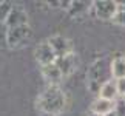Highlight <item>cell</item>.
<instances>
[{
  "label": "cell",
  "instance_id": "cell-13",
  "mask_svg": "<svg viewBox=\"0 0 125 116\" xmlns=\"http://www.w3.org/2000/svg\"><path fill=\"white\" fill-rule=\"evenodd\" d=\"M90 5L91 3H88V2H71L70 8H68L70 16H77V14L86 11V9L90 8Z\"/></svg>",
  "mask_w": 125,
  "mask_h": 116
},
{
  "label": "cell",
  "instance_id": "cell-17",
  "mask_svg": "<svg viewBox=\"0 0 125 116\" xmlns=\"http://www.w3.org/2000/svg\"><path fill=\"white\" fill-rule=\"evenodd\" d=\"M0 45L2 46L8 45V26H6V23H0Z\"/></svg>",
  "mask_w": 125,
  "mask_h": 116
},
{
  "label": "cell",
  "instance_id": "cell-20",
  "mask_svg": "<svg viewBox=\"0 0 125 116\" xmlns=\"http://www.w3.org/2000/svg\"><path fill=\"white\" fill-rule=\"evenodd\" d=\"M88 116H100V115H96V113H91V115H88Z\"/></svg>",
  "mask_w": 125,
  "mask_h": 116
},
{
  "label": "cell",
  "instance_id": "cell-12",
  "mask_svg": "<svg viewBox=\"0 0 125 116\" xmlns=\"http://www.w3.org/2000/svg\"><path fill=\"white\" fill-rule=\"evenodd\" d=\"M111 73L114 79H122L125 77V57H116L111 62Z\"/></svg>",
  "mask_w": 125,
  "mask_h": 116
},
{
  "label": "cell",
  "instance_id": "cell-11",
  "mask_svg": "<svg viewBox=\"0 0 125 116\" xmlns=\"http://www.w3.org/2000/svg\"><path fill=\"white\" fill-rule=\"evenodd\" d=\"M91 110H93V113H96V115L105 116V115L114 112V102H113V101H107V99L97 98V99L93 102V107H91Z\"/></svg>",
  "mask_w": 125,
  "mask_h": 116
},
{
  "label": "cell",
  "instance_id": "cell-15",
  "mask_svg": "<svg viewBox=\"0 0 125 116\" xmlns=\"http://www.w3.org/2000/svg\"><path fill=\"white\" fill-rule=\"evenodd\" d=\"M113 20L116 23H119V25L125 26V3H117V11L114 14Z\"/></svg>",
  "mask_w": 125,
  "mask_h": 116
},
{
  "label": "cell",
  "instance_id": "cell-14",
  "mask_svg": "<svg viewBox=\"0 0 125 116\" xmlns=\"http://www.w3.org/2000/svg\"><path fill=\"white\" fill-rule=\"evenodd\" d=\"M12 8L14 6L9 2H2V3H0V23H6L8 16L11 14Z\"/></svg>",
  "mask_w": 125,
  "mask_h": 116
},
{
  "label": "cell",
  "instance_id": "cell-6",
  "mask_svg": "<svg viewBox=\"0 0 125 116\" xmlns=\"http://www.w3.org/2000/svg\"><path fill=\"white\" fill-rule=\"evenodd\" d=\"M48 43L51 45V48H52V51H54V54H56L57 59H59V57H63V56H66V54H70V53H71L70 42L66 40L65 37H62V36L51 37L50 40H48Z\"/></svg>",
  "mask_w": 125,
  "mask_h": 116
},
{
  "label": "cell",
  "instance_id": "cell-10",
  "mask_svg": "<svg viewBox=\"0 0 125 116\" xmlns=\"http://www.w3.org/2000/svg\"><path fill=\"white\" fill-rule=\"evenodd\" d=\"M42 74H43V77H45L51 85H57L60 82V79L63 77L62 73H60V70H59V67L56 65V62H54V64L42 67Z\"/></svg>",
  "mask_w": 125,
  "mask_h": 116
},
{
  "label": "cell",
  "instance_id": "cell-21",
  "mask_svg": "<svg viewBox=\"0 0 125 116\" xmlns=\"http://www.w3.org/2000/svg\"><path fill=\"white\" fill-rule=\"evenodd\" d=\"M0 3H2V2H0Z\"/></svg>",
  "mask_w": 125,
  "mask_h": 116
},
{
  "label": "cell",
  "instance_id": "cell-4",
  "mask_svg": "<svg viewBox=\"0 0 125 116\" xmlns=\"http://www.w3.org/2000/svg\"><path fill=\"white\" fill-rule=\"evenodd\" d=\"M30 37H31V30L28 25L9 28L8 30V45L9 46H19L23 42H26V39H30Z\"/></svg>",
  "mask_w": 125,
  "mask_h": 116
},
{
  "label": "cell",
  "instance_id": "cell-8",
  "mask_svg": "<svg viewBox=\"0 0 125 116\" xmlns=\"http://www.w3.org/2000/svg\"><path fill=\"white\" fill-rule=\"evenodd\" d=\"M23 25H28V16H26V12L23 11L22 8L14 6L12 11H11V14L8 16V20H6L8 30H9V28L23 26Z\"/></svg>",
  "mask_w": 125,
  "mask_h": 116
},
{
  "label": "cell",
  "instance_id": "cell-1",
  "mask_svg": "<svg viewBox=\"0 0 125 116\" xmlns=\"http://www.w3.org/2000/svg\"><path fill=\"white\" fill-rule=\"evenodd\" d=\"M39 108L48 115H59L65 108V94L57 85H50L39 98Z\"/></svg>",
  "mask_w": 125,
  "mask_h": 116
},
{
  "label": "cell",
  "instance_id": "cell-19",
  "mask_svg": "<svg viewBox=\"0 0 125 116\" xmlns=\"http://www.w3.org/2000/svg\"><path fill=\"white\" fill-rule=\"evenodd\" d=\"M105 116H116V113H114V112H111V113H108V115H105Z\"/></svg>",
  "mask_w": 125,
  "mask_h": 116
},
{
  "label": "cell",
  "instance_id": "cell-3",
  "mask_svg": "<svg viewBox=\"0 0 125 116\" xmlns=\"http://www.w3.org/2000/svg\"><path fill=\"white\" fill-rule=\"evenodd\" d=\"M93 9L97 19H102V20L111 19L113 20L114 14L117 11V3L111 2V0H97V2L93 3Z\"/></svg>",
  "mask_w": 125,
  "mask_h": 116
},
{
  "label": "cell",
  "instance_id": "cell-2",
  "mask_svg": "<svg viewBox=\"0 0 125 116\" xmlns=\"http://www.w3.org/2000/svg\"><path fill=\"white\" fill-rule=\"evenodd\" d=\"M86 79H88V88L91 91H94V93H99V90L102 88L104 84L114 79L113 73H111V62H108L105 59L96 60L90 67Z\"/></svg>",
  "mask_w": 125,
  "mask_h": 116
},
{
  "label": "cell",
  "instance_id": "cell-7",
  "mask_svg": "<svg viewBox=\"0 0 125 116\" xmlns=\"http://www.w3.org/2000/svg\"><path fill=\"white\" fill-rule=\"evenodd\" d=\"M56 65L59 67L62 76H70L76 68H77V57H76V54L70 53V54H66L63 57L56 59Z\"/></svg>",
  "mask_w": 125,
  "mask_h": 116
},
{
  "label": "cell",
  "instance_id": "cell-16",
  "mask_svg": "<svg viewBox=\"0 0 125 116\" xmlns=\"http://www.w3.org/2000/svg\"><path fill=\"white\" fill-rule=\"evenodd\" d=\"M114 113L116 116H125V99L121 98L114 102Z\"/></svg>",
  "mask_w": 125,
  "mask_h": 116
},
{
  "label": "cell",
  "instance_id": "cell-18",
  "mask_svg": "<svg viewBox=\"0 0 125 116\" xmlns=\"http://www.w3.org/2000/svg\"><path fill=\"white\" fill-rule=\"evenodd\" d=\"M117 90H119V96L125 98V77L117 79Z\"/></svg>",
  "mask_w": 125,
  "mask_h": 116
},
{
  "label": "cell",
  "instance_id": "cell-9",
  "mask_svg": "<svg viewBox=\"0 0 125 116\" xmlns=\"http://www.w3.org/2000/svg\"><path fill=\"white\" fill-rule=\"evenodd\" d=\"M117 96H119V90H117V81L116 79L108 81L107 84H104L102 88L99 90V98H102V99L116 102V101H117Z\"/></svg>",
  "mask_w": 125,
  "mask_h": 116
},
{
  "label": "cell",
  "instance_id": "cell-5",
  "mask_svg": "<svg viewBox=\"0 0 125 116\" xmlns=\"http://www.w3.org/2000/svg\"><path fill=\"white\" fill-rule=\"evenodd\" d=\"M36 59L40 62V64L45 67V65H50V64H54L56 62V54L52 51L51 45L48 42H43L42 45H39L36 48Z\"/></svg>",
  "mask_w": 125,
  "mask_h": 116
},
{
  "label": "cell",
  "instance_id": "cell-22",
  "mask_svg": "<svg viewBox=\"0 0 125 116\" xmlns=\"http://www.w3.org/2000/svg\"><path fill=\"white\" fill-rule=\"evenodd\" d=\"M124 99H125V98H124Z\"/></svg>",
  "mask_w": 125,
  "mask_h": 116
}]
</instances>
